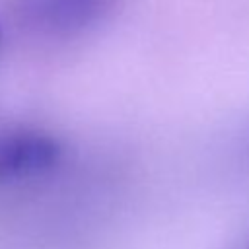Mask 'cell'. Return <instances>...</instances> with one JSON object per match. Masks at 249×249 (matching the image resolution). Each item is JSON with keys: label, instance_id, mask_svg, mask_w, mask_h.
Returning a JSON list of instances; mask_svg holds the SVG:
<instances>
[{"label": "cell", "instance_id": "6da1fadb", "mask_svg": "<svg viewBox=\"0 0 249 249\" xmlns=\"http://www.w3.org/2000/svg\"><path fill=\"white\" fill-rule=\"evenodd\" d=\"M60 158V146L47 136L16 132L0 136V181L41 173Z\"/></svg>", "mask_w": 249, "mask_h": 249}, {"label": "cell", "instance_id": "7a4b0ae2", "mask_svg": "<svg viewBox=\"0 0 249 249\" xmlns=\"http://www.w3.org/2000/svg\"><path fill=\"white\" fill-rule=\"evenodd\" d=\"M111 0H23L27 18L53 31L78 29L101 16Z\"/></svg>", "mask_w": 249, "mask_h": 249}]
</instances>
